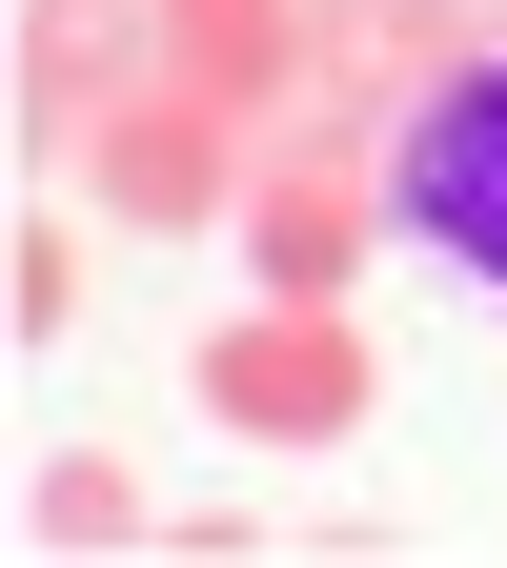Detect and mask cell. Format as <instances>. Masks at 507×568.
I'll return each instance as SVG.
<instances>
[{
  "mask_svg": "<svg viewBox=\"0 0 507 568\" xmlns=\"http://www.w3.org/2000/svg\"><path fill=\"white\" fill-rule=\"evenodd\" d=\"M386 203H406V224L447 244L467 284H507V61H467V82H447V102L406 122V163H386Z\"/></svg>",
  "mask_w": 507,
  "mask_h": 568,
  "instance_id": "6da1fadb",
  "label": "cell"
},
{
  "mask_svg": "<svg viewBox=\"0 0 507 568\" xmlns=\"http://www.w3.org/2000/svg\"><path fill=\"white\" fill-rule=\"evenodd\" d=\"M203 386H224L244 426H284V447H305V426H345V406H366V366H345L325 325H244V345H224V366H203Z\"/></svg>",
  "mask_w": 507,
  "mask_h": 568,
  "instance_id": "7a4b0ae2",
  "label": "cell"
},
{
  "mask_svg": "<svg viewBox=\"0 0 507 568\" xmlns=\"http://www.w3.org/2000/svg\"><path fill=\"white\" fill-rule=\"evenodd\" d=\"M122 21H142V0H21V82H41V102L122 82Z\"/></svg>",
  "mask_w": 507,
  "mask_h": 568,
  "instance_id": "3957f363",
  "label": "cell"
},
{
  "mask_svg": "<svg viewBox=\"0 0 507 568\" xmlns=\"http://www.w3.org/2000/svg\"><path fill=\"white\" fill-rule=\"evenodd\" d=\"M41 528H61V548H122V528H142V467H102V447L41 467Z\"/></svg>",
  "mask_w": 507,
  "mask_h": 568,
  "instance_id": "277c9868",
  "label": "cell"
},
{
  "mask_svg": "<svg viewBox=\"0 0 507 568\" xmlns=\"http://www.w3.org/2000/svg\"><path fill=\"white\" fill-rule=\"evenodd\" d=\"M264 264L325 284V264H345V183H284V203H264Z\"/></svg>",
  "mask_w": 507,
  "mask_h": 568,
  "instance_id": "5b68a950",
  "label": "cell"
},
{
  "mask_svg": "<svg viewBox=\"0 0 507 568\" xmlns=\"http://www.w3.org/2000/svg\"><path fill=\"white\" fill-rule=\"evenodd\" d=\"M507 0H386V41H487Z\"/></svg>",
  "mask_w": 507,
  "mask_h": 568,
  "instance_id": "8992f818",
  "label": "cell"
}]
</instances>
